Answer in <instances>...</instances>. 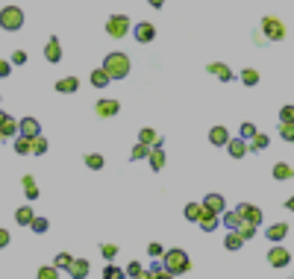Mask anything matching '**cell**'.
I'll list each match as a JSON object with an SVG mask.
<instances>
[{
    "label": "cell",
    "instance_id": "f546056e",
    "mask_svg": "<svg viewBox=\"0 0 294 279\" xmlns=\"http://www.w3.org/2000/svg\"><path fill=\"white\" fill-rule=\"evenodd\" d=\"M33 215H35V212L30 209V206H21V209L15 212V223H18V226H30V221H33Z\"/></svg>",
    "mask_w": 294,
    "mask_h": 279
},
{
    "label": "cell",
    "instance_id": "5b68a950",
    "mask_svg": "<svg viewBox=\"0 0 294 279\" xmlns=\"http://www.w3.org/2000/svg\"><path fill=\"white\" fill-rule=\"evenodd\" d=\"M129 27H132V24H129L127 15H112V18L106 21V33L112 35V38H124V35L129 33Z\"/></svg>",
    "mask_w": 294,
    "mask_h": 279
},
{
    "label": "cell",
    "instance_id": "e575fe53",
    "mask_svg": "<svg viewBox=\"0 0 294 279\" xmlns=\"http://www.w3.org/2000/svg\"><path fill=\"white\" fill-rule=\"evenodd\" d=\"M103 165H106V159L100 153H88V156H85V168H88V171H100Z\"/></svg>",
    "mask_w": 294,
    "mask_h": 279
},
{
    "label": "cell",
    "instance_id": "3957f363",
    "mask_svg": "<svg viewBox=\"0 0 294 279\" xmlns=\"http://www.w3.org/2000/svg\"><path fill=\"white\" fill-rule=\"evenodd\" d=\"M0 30H6V33L24 30V9L21 6H3V9H0Z\"/></svg>",
    "mask_w": 294,
    "mask_h": 279
},
{
    "label": "cell",
    "instance_id": "9c48e42d",
    "mask_svg": "<svg viewBox=\"0 0 294 279\" xmlns=\"http://www.w3.org/2000/svg\"><path fill=\"white\" fill-rule=\"evenodd\" d=\"M200 206H203L206 212L221 215V212L227 209V200H223V194H215V191H212V194H206V197H203V203H200Z\"/></svg>",
    "mask_w": 294,
    "mask_h": 279
},
{
    "label": "cell",
    "instance_id": "f35d334b",
    "mask_svg": "<svg viewBox=\"0 0 294 279\" xmlns=\"http://www.w3.org/2000/svg\"><path fill=\"white\" fill-rule=\"evenodd\" d=\"M280 135L285 141H294V121H280Z\"/></svg>",
    "mask_w": 294,
    "mask_h": 279
},
{
    "label": "cell",
    "instance_id": "30bf717a",
    "mask_svg": "<svg viewBox=\"0 0 294 279\" xmlns=\"http://www.w3.org/2000/svg\"><path fill=\"white\" fill-rule=\"evenodd\" d=\"M215 77V80H221V82H233L235 80V74L230 71V65H223V62H209V68H206Z\"/></svg>",
    "mask_w": 294,
    "mask_h": 279
},
{
    "label": "cell",
    "instance_id": "f6af8a7d",
    "mask_svg": "<svg viewBox=\"0 0 294 279\" xmlns=\"http://www.w3.org/2000/svg\"><path fill=\"white\" fill-rule=\"evenodd\" d=\"M59 276V270L50 265V268H38V279H56Z\"/></svg>",
    "mask_w": 294,
    "mask_h": 279
},
{
    "label": "cell",
    "instance_id": "52a82bcc",
    "mask_svg": "<svg viewBox=\"0 0 294 279\" xmlns=\"http://www.w3.org/2000/svg\"><path fill=\"white\" fill-rule=\"evenodd\" d=\"M129 30H132V35H135L139 44H150L153 38H156V27H153L150 21H139L135 27H129Z\"/></svg>",
    "mask_w": 294,
    "mask_h": 279
},
{
    "label": "cell",
    "instance_id": "8d00e7d4",
    "mask_svg": "<svg viewBox=\"0 0 294 279\" xmlns=\"http://www.w3.org/2000/svg\"><path fill=\"white\" fill-rule=\"evenodd\" d=\"M30 229H33L35 235H44L47 229H50V223H47V218H35V215H33V221H30Z\"/></svg>",
    "mask_w": 294,
    "mask_h": 279
},
{
    "label": "cell",
    "instance_id": "d590c367",
    "mask_svg": "<svg viewBox=\"0 0 294 279\" xmlns=\"http://www.w3.org/2000/svg\"><path fill=\"white\" fill-rule=\"evenodd\" d=\"M15 153H18V156H30V138L21 135V132L15 135Z\"/></svg>",
    "mask_w": 294,
    "mask_h": 279
},
{
    "label": "cell",
    "instance_id": "8992f818",
    "mask_svg": "<svg viewBox=\"0 0 294 279\" xmlns=\"http://www.w3.org/2000/svg\"><path fill=\"white\" fill-rule=\"evenodd\" d=\"M268 265L270 268H288V265H291V253L282 244H274L268 250Z\"/></svg>",
    "mask_w": 294,
    "mask_h": 279
},
{
    "label": "cell",
    "instance_id": "4fadbf2b",
    "mask_svg": "<svg viewBox=\"0 0 294 279\" xmlns=\"http://www.w3.org/2000/svg\"><path fill=\"white\" fill-rule=\"evenodd\" d=\"M0 132H3V138H15L18 135V121L12 115H6L3 109H0Z\"/></svg>",
    "mask_w": 294,
    "mask_h": 279
},
{
    "label": "cell",
    "instance_id": "ac0fdd59",
    "mask_svg": "<svg viewBox=\"0 0 294 279\" xmlns=\"http://www.w3.org/2000/svg\"><path fill=\"white\" fill-rule=\"evenodd\" d=\"M235 232L241 235L244 241H250V238L259 232V223H256V221H244V218H241V221L235 223Z\"/></svg>",
    "mask_w": 294,
    "mask_h": 279
},
{
    "label": "cell",
    "instance_id": "60d3db41",
    "mask_svg": "<svg viewBox=\"0 0 294 279\" xmlns=\"http://www.w3.org/2000/svg\"><path fill=\"white\" fill-rule=\"evenodd\" d=\"M100 256H103L106 262H115V256H118V244H103V247H100Z\"/></svg>",
    "mask_w": 294,
    "mask_h": 279
},
{
    "label": "cell",
    "instance_id": "4dcf8cb0",
    "mask_svg": "<svg viewBox=\"0 0 294 279\" xmlns=\"http://www.w3.org/2000/svg\"><path fill=\"white\" fill-rule=\"evenodd\" d=\"M71 262H74V259H71V253H59V256L53 259V268H56L59 273H68V270H71Z\"/></svg>",
    "mask_w": 294,
    "mask_h": 279
},
{
    "label": "cell",
    "instance_id": "cb8c5ba5",
    "mask_svg": "<svg viewBox=\"0 0 294 279\" xmlns=\"http://www.w3.org/2000/svg\"><path fill=\"white\" fill-rule=\"evenodd\" d=\"M47 147H50V144H47V138L41 135V132L30 138V156H44V153H47Z\"/></svg>",
    "mask_w": 294,
    "mask_h": 279
},
{
    "label": "cell",
    "instance_id": "603a6c76",
    "mask_svg": "<svg viewBox=\"0 0 294 279\" xmlns=\"http://www.w3.org/2000/svg\"><path fill=\"white\" fill-rule=\"evenodd\" d=\"M21 185H24V191H27V200H38V197H41V191H38V182H35V176H33V174L24 176Z\"/></svg>",
    "mask_w": 294,
    "mask_h": 279
},
{
    "label": "cell",
    "instance_id": "6da1fadb",
    "mask_svg": "<svg viewBox=\"0 0 294 279\" xmlns=\"http://www.w3.org/2000/svg\"><path fill=\"white\" fill-rule=\"evenodd\" d=\"M162 268H165V276H186L191 270V259H188L186 250L179 247H171V250H162Z\"/></svg>",
    "mask_w": 294,
    "mask_h": 279
},
{
    "label": "cell",
    "instance_id": "83f0119b",
    "mask_svg": "<svg viewBox=\"0 0 294 279\" xmlns=\"http://www.w3.org/2000/svg\"><path fill=\"white\" fill-rule=\"evenodd\" d=\"M109 82H112V80H109V74H106L103 68H94L92 71V85H94V88H106Z\"/></svg>",
    "mask_w": 294,
    "mask_h": 279
},
{
    "label": "cell",
    "instance_id": "681fc988",
    "mask_svg": "<svg viewBox=\"0 0 294 279\" xmlns=\"http://www.w3.org/2000/svg\"><path fill=\"white\" fill-rule=\"evenodd\" d=\"M9 74H12L9 59H0V80H3V77H9Z\"/></svg>",
    "mask_w": 294,
    "mask_h": 279
},
{
    "label": "cell",
    "instance_id": "db71d44e",
    "mask_svg": "<svg viewBox=\"0 0 294 279\" xmlns=\"http://www.w3.org/2000/svg\"><path fill=\"white\" fill-rule=\"evenodd\" d=\"M0 100H3V97H0Z\"/></svg>",
    "mask_w": 294,
    "mask_h": 279
},
{
    "label": "cell",
    "instance_id": "5bb4252c",
    "mask_svg": "<svg viewBox=\"0 0 294 279\" xmlns=\"http://www.w3.org/2000/svg\"><path fill=\"white\" fill-rule=\"evenodd\" d=\"M44 59H47V62H53V65H56V62H62V44H59L56 35H50V38H47V44H44Z\"/></svg>",
    "mask_w": 294,
    "mask_h": 279
},
{
    "label": "cell",
    "instance_id": "277c9868",
    "mask_svg": "<svg viewBox=\"0 0 294 279\" xmlns=\"http://www.w3.org/2000/svg\"><path fill=\"white\" fill-rule=\"evenodd\" d=\"M259 33L265 35V41H282L288 35V30H285V24L280 18L268 15V18H262V24H259Z\"/></svg>",
    "mask_w": 294,
    "mask_h": 279
},
{
    "label": "cell",
    "instance_id": "ba28073f",
    "mask_svg": "<svg viewBox=\"0 0 294 279\" xmlns=\"http://www.w3.org/2000/svg\"><path fill=\"white\" fill-rule=\"evenodd\" d=\"M118 112H121V103L112 100V97H103V100H97V103H94V115H97V118H115Z\"/></svg>",
    "mask_w": 294,
    "mask_h": 279
},
{
    "label": "cell",
    "instance_id": "d6a6232c",
    "mask_svg": "<svg viewBox=\"0 0 294 279\" xmlns=\"http://www.w3.org/2000/svg\"><path fill=\"white\" fill-rule=\"evenodd\" d=\"M218 218H221V223H223V226H227V229H235V223H238V221H241V218H238V212H227V209H223L221 212V215H218Z\"/></svg>",
    "mask_w": 294,
    "mask_h": 279
},
{
    "label": "cell",
    "instance_id": "7402d4cb",
    "mask_svg": "<svg viewBox=\"0 0 294 279\" xmlns=\"http://www.w3.org/2000/svg\"><path fill=\"white\" fill-rule=\"evenodd\" d=\"M56 91H59V94H74V91H80V80H77V77H62V80H56Z\"/></svg>",
    "mask_w": 294,
    "mask_h": 279
},
{
    "label": "cell",
    "instance_id": "ab89813d",
    "mask_svg": "<svg viewBox=\"0 0 294 279\" xmlns=\"http://www.w3.org/2000/svg\"><path fill=\"white\" fill-rule=\"evenodd\" d=\"M124 273H127V276H132V279H139V276H144V268H141V262H129Z\"/></svg>",
    "mask_w": 294,
    "mask_h": 279
},
{
    "label": "cell",
    "instance_id": "1f68e13d",
    "mask_svg": "<svg viewBox=\"0 0 294 279\" xmlns=\"http://www.w3.org/2000/svg\"><path fill=\"white\" fill-rule=\"evenodd\" d=\"M274 179H280V182H282V179H291V165H288V162H277V165H274Z\"/></svg>",
    "mask_w": 294,
    "mask_h": 279
},
{
    "label": "cell",
    "instance_id": "ffe728a7",
    "mask_svg": "<svg viewBox=\"0 0 294 279\" xmlns=\"http://www.w3.org/2000/svg\"><path fill=\"white\" fill-rule=\"evenodd\" d=\"M88 273H92V268H88V262H85V259H74V262H71L68 276H74V279H85Z\"/></svg>",
    "mask_w": 294,
    "mask_h": 279
},
{
    "label": "cell",
    "instance_id": "8fae6325",
    "mask_svg": "<svg viewBox=\"0 0 294 279\" xmlns=\"http://www.w3.org/2000/svg\"><path fill=\"white\" fill-rule=\"evenodd\" d=\"M223 147H227V153H230V156H233V159H244L247 153V141L244 138H233V135H230V138H227V144H223Z\"/></svg>",
    "mask_w": 294,
    "mask_h": 279
},
{
    "label": "cell",
    "instance_id": "b9f144b4",
    "mask_svg": "<svg viewBox=\"0 0 294 279\" xmlns=\"http://www.w3.org/2000/svg\"><path fill=\"white\" fill-rule=\"evenodd\" d=\"M253 135H256V127H253L250 121H244V124H241V135H238V138L250 141V138H253Z\"/></svg>",
    "mask_w": 294,
    "mask_h": 279
},
{
    "label": "cell",
    "instance_id": "44dd1931",
    "mask_svg": "<svg viewBox=\"0 0 294 279\" xmlns=\"http://www.w3.org/2000/svg\"><path fill=\"white\" fill-rule=\"evenodd\" d=\"M227 138H230V129L221 127V124L209 129V141H212V147H223V144H227Z\"/></svg>",
    "mask_w": 294,
    "mask_h": 279
},
{
    "label": "cell",
    "instance_id": "f1b7e54d",
    "mask_svg": "<svg viewBox=\"0 0 294 279\" xmlns=\"http://www.w3.org/2000/svg\"><path fill=\"white\" fill-rule=\"evenodd\" d=\"M223 247H227V250H241V247H244V238L235 232V229H230V235L223 238Z\"/></svg>",
    "mask_w": 294,
    "mask_h": 279
},
{
    "label": "cell",
    "instance_id": "e0dca14e",
    "mask_svg": "<svg viewBox=\"0 0 294 279\" xmlns=\"http://www.w3.org/2000/svg\"><path fill=\"white\" fill-rule=\"evenodd\" d=\"M139 141H141V144H147V147H153V144L165 147V138H162V135H159L153 127H144V129H141V132H139Z\"/></svg>",
    "mask_w": 294,
    "mask_h": 279
},
{
    "label": "cell",
    "instance_id": "74e56055",
    "mask_svg": "<svg viewBox=\"0 0 294 279\" xmlns=\"http://www.w3.org/2000/svg\"><path fill=\"white\" fill-rule=\"evenodd\" d=\"M147 153H150V147H147V144H135V147H132V153H129V159H132V162H139V159H147Z\"/></svg>",
    "mask_w": 294,
    "mask_h": 279
},
{
    "label": "cell",
    "instance_id": "2e32d148",
    "mask_svg": "<svg viewBox=\"0 0 294 279\" xmlns=\"http://www.w3.org/2000/svg\"><path fill=\"white\" fill-rule=\"evenodd\" d=\"M18 132H21V135H27V138H33V135H38V132H41V124H38L35 118H21V121H18Z\"/></svg>",
    "mask_w": 294,
    "mask_h": 279
},
{
    "label": "cell",
    "instance_id": "ee69618b",
    "mask_svg": "<svg viewBox=\"0 0 294 279\" xmlns=\"http://www.w3.org/2000/svg\"><path fill=\"white\" fill-rule=\"evenodd\" d=\"M121 273H124V270L115 268V265H106V268H103V276L106 279H121Z\"/></svg>",
    "mask_w": 294,
    "mask_h": 279
},
{
    "label": "cell",
    "instance_id": "9a60e30c",
    "mask_svg": "<svg viewBox=\"0 0 294 279\" xmlns=\"http://www.w3.org/2000/svg\"><path fill=\"white\" fill-rule=\"evenodd\" d=\"M218 223H221V218H218L215 212H206V209H203V215L197 218V226L203 229V232H215V229H218Z\"/></svg>",
    "mask_w": 294,
    "mask_h": 279
},
{
    "label": "cell",
    "instance_id": "d4e9b609",
    "mask_svg": "<svg viewBox=\"0 0 294 279\" xmlns=\"http://www.w3.org/2000/svg\"><path fill=\"white\" fill-rule=\"evenodd\" d=\"M285 235H288V223H274V226L265 229V238H268V241H282Z\"/></svg>",
    "mask_w": 294,
    "mask_h": 279
},
{
    "label": "cell",
    "instance_id": "bcb514c9",
    "mask_svg": "<svg viewBox=\"0 0 294 279\" xmlns=\"http://www.w3.org/2000/svg\"><path fill=\"white\" fill-rule=\"evenodd\" d=\"M162 250H165V247L159 244V241H153V244H147V256H150V259H159V256H162Z\"/></svg>",
    "mask_w": 294,
    "mask_h": 279
},
{
    "label": "cell",
    "instance_id": "7c38bea8",
    "mask_svg": "<svg viewBox=\"0 0 294 279\" xmlns=\"http://www.w3.org/2000/svg\"><path fill=\"white\" fill-rule=\"evenodd\" d=\"M235 212H238V218H244V221L262 223V209H259V206H253V203H238V206H235Z\"/></svg>",
    "mask_w": 294,
    "mask_h": 279
},
{
    "label": "cell",
    "instance_id": "d6986e66",
    "mask_svg": "<svg viewBox=\"0 0 294 279\" xmlns=\"http://www.w3.org/2000/svg\"><path fill=\"white\" fill-rule=\"evenodd\" d=\"M147 159H150V168L159 174L165 168V147H159V144H153L150 147V153H147Z\"/></svg>",
    "mask_w": 294,
    "mask_h": 279
},
{
    "label": "cell",
    "instance_id": "7bdbcfd3",
    "mask_svg": "<svg viewBox=\"0 0 294 279\" xmlns=\"http://www.w3.org/2000/svg\"><path fill=\"white\" fill-rule=\"evenodd\" d=\"M9 65L12 68H15V65H27V53H24V50H15L9 56Z\"/></svg>",
    "mask_w": 294,
    "mask_h": 279
},
{
    "label": "cell",
    "instance_id": "4316f807",
    "mask_svg": "<svg viewBox=\"0 0 294 279\" xmlns=\"http://www.w3.org/2000/svg\"><path fill=\"white\" fill-rule=\"evenodd\" d=\"M238 80L244 82L247 88H253V85H259V71L256 68H244L241 74H238Z\"/></svg>",
    "mask_w": 294,
    "mask_h": 279
},
{
    "label": "cell",
    "instance_id": "f907efd6",
    "mask_svg": "<svg viewBox=\"0 0 294 279\" xmlns=\"http://www.w3.org/2000/svg\"><path fill=\"white\" fill-rule=\"evenodd\" d=\"M6 244H9V229H3V226H0V250H3Z\"/></svg>",
    "mask_w": 294,
    "mask_h": 279
},
{
    "label": "cell",
    "instance_id": "7a4b0ae2",
    "mask_svg": "<svg viewBox=\"0 0 294 279\" xmlns=\"http://www.w3.org/2000/svg\"><path fill=\"white\" fill-rule=\"evenodd\" d=\"M100 68L109 74V80H124V77H129V56L121 53V50L118 53H106Z\"/></svg>",
    "mask_w": 294,
    "mask_h": 279
},
{
    "label": "cell",
    "instance_id": "7dc6e473",
    "mask_svg": "<svg viewBox=\"0 0 294 279\" xmlns=\"http://www.w3.org/2000/svg\"><path fill=\"white\" fill-rule=\"evenodd\" d=\"M280 121H294V106H282V109H280Z\"/></svg>",
    "mask_w": 294,
    "mask_h": 279
},
{
    "label": "cell",
    "instance_id": "816d5d0a",
    "mask_svg": "<svg viewBox=\"0 0 294 279\" xmlns=\"http://www.w3.org/2000/svg\"><path fill=\"white\" fill-rule=\"evenodd\" d=\"M147 3H150L153 9H162V6H165V0H147Z\"/></svg>",
    "mask_w": 294,
    "mask_h": 279
},
{
    "label": "cell",
    "instance_id": "f5cc1de1",
    "mask_svg": "<svg viewBox=\"0 0 294 279\" xmlns=\"http://www.w3.org/2000/svg\"><path fill=\"white\" fill-rule=\"evenodd\" d=\"M0 141H3V132H0Z\"/></svg>",
    "mask_w": 294,
    "mask_h": 279
},
{
    "label": "cell",
    "instance_id": "484cf974",
    "mask_svg": "<svg viewBox=\"0 0 294 279\" xmlns=\"http://www.w3.org/2000/svg\"><path fill=\"white\" fill-rule=\"evenodd\" d=\"M268 144H270V138L265 135V132H256L253 138L247 141V150H253V153H259V150H268Z\"/></svg>",
    "mask_w": 294,
    "mask_h": 279
},
{
    "label": "cell",
    "instance_id": "c3c4849f",
    "mask_svg": "<svg viewBox=\"0 0 294 279\" xmlns=\"http://www.w3.org/2000/svg\"><path fill=\"white\" fill-rule=\"evenodd\" d=\"M144 273H147V276H165V268H162V262H156V265H153L150 270H144Z\"/></svg>",
    "mask_w": 294,
    "mask_h": 279
},
{
    "label": "cell",
    "instance_id": "836d02e7",
    "mask_svg": "<svg viewBox=\"0 0 294 279\" xmlns=\"http://www.w3.org/2000/svg\"><path fill=\"white\" fill-rule=\"evenodd\" d=\"M183 215H186V221H188V223H197V218L203 215V206H200V203H188Z\"/></svg>",
    "mask_w": 294,
    "mask_h": 279
}]
</instances>
